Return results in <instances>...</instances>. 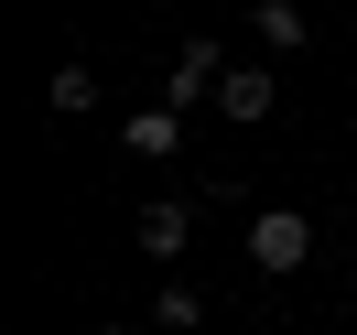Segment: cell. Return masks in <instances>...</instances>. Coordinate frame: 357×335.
Instances as JSON below:
<instances>
[{"label": "cell", "mask_w": 357, "mask_h": 335, "mask_svg": "<svg viewBox=\"0 0 357 335\" xmlns=\"http://www.w3.org/2000/svg\"><path fill=\"white\" fill-rule=\"evenodd\" d=\"M303 260H314V217H303V205H260V217H249V270L292 281Z\"/></svg>", "instance_id": "6da1fadb"}, {"label": "cell", "mask_w": 357, "mask_h": 335, "mask_svg": "<svg viewBox=\"0 0 357 335\" xmlns=\"http://www.w3.org/2000/svg\"><path fill=\"white\" fill-rule=\"evenodd\" d=\"M130 238H141V260H184V249H195V205H184V195H152Z\"/></svg>", "instance_id": "7a4b0ae2"}, {"label": "cell", "mask_w": 357, "mask_h": 335, "mask_svg": "<svg viewBox=\"0 0 357 335\" xmlns=\"http://www.w3.org/2000/svg\"><path fill=\"white\" fill-rule=\"evenodd\" d=\"M271 98H282V76H271V65H227L206 109H217V119H238V130H249V119H271Z\"/></svg>", "instance_id": "3957f363"}, {"label": "cell", "mask_w": 357, "mask_h": 335, "mask_svg": "<svg viewBox=\"0 0 357 335\" xmlns=\"http://www.w3.org/2000/svg\"><path fill=\"white\" fill-rule=\"evenodd\" d=\"M119 141H130L141 162H174V152H184V109H174V98H152V109L119 119Z\"/></svg>", "instance_id": "277c9868"}, {"label": "cell", "mask_w": 357, "mask_h": 335, "mask_svg": "<svg viewBox=\"0 0 357 335\" xmlns=\"http://www.w3.org/2000/svg\"><path fill=\"white\" fill-rule=\"evenodd\" d=\"M217 76H227V54H217V44H184V54H174V87H162V98H174V109H195V98H217Z\"/></svg>", "instance_id": "5b68a950"}, {"label": "cell", "mask_w": 357, "mask_h": 335, "mask_svg": "<svg viewBox=\"0 0 357 335\" xmlns=\"http://www.w3.org/2000/svg\"><path fill=\"white\" fill-rule=\"evenodd\" d=\"M249 22H260V44H271V54H303V44H314L303 0H249Z\"/></svg>", "instance_id": "8992f818"}, {"label": "cell", "mask_w": 357, "mask_h": 335, "mask_svg": "<svg viewBox=\"0 0 357 335\" xmlns=\"http://www.w3.org/2000/svg\"><path fill=\"white\" fill-rule=\"evenodd\" d=\"M44 109H54V119H87V109H98V76H87V65H54V76H44Z\"/></svg>", "instance_id": "52a82bcc"}, {"label": "cell", "mask_w": 357, "mask_h": 335, "mask_svg": "<svg viewBox=\"0 0 357 335\" xmlns=\"http://www.w3.org/2000/svg\"><path fill=\"white\" fill-rule=\"evenodd\" d=\"M152 325H162V335H195V325H206V292H195V281H162V292H152Z\"/></svg>", "instance_id": "ba28073f"}, {"label": "cell", "mask_w": 357, "mask_h": 335, "mask_svg": "<svg viewBox=\"0 0 357 335\" xmlns=\"http://www.w3.org/2000/svg\"><path fill=\"white\" fill-rule=\"evenodd\" d=\"M98 335H130V325H98Z\"/></svg>", "instance_id": "9c48e42d"}]
</instances>
